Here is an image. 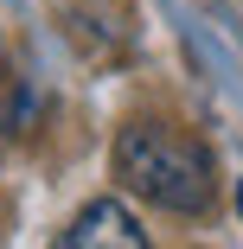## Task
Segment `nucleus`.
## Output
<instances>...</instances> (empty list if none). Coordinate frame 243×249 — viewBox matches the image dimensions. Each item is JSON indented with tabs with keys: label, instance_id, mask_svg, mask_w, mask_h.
I'll use <instances>...</instances> for the list:
<instances>
[{
	"label": "nucleus",
	"instance_id": "7ed1b4c3",
	"mask_svg": "<svg viewBox=\"0 0 243 249\" xmlns=\"http://www.w3.org/2000/svg\"><path fill=\"white\" fill-rule=\"evenodd\" d=\"M237 211H243V179H237Z\"/></svg>",
	"mask_w": 243,
	"mask_h": 249
},
{
	"label": "nucleus",
	"instance_id": "f257e3e1",
	"mask_svg": "<svg viewBox=\"0 0 243 249\" xmlns=\"http://www.w3.org/2000/svg\"><path fill=\"white\" fill-rule=\"evenodd\" d=\"M115 179L141 198H154L160 211H179V217H199L218 192L205 141H192L173 122H128L115 134Z\"/></svg>",
	"mask_w": 243,
	"mask_h": 249
},
{
	"label": "nucleus",
	"instance_id": "f03ea898",
	"mask_svg": "<svg viewBox=\"0 0 243 249\" xmlns=\"http://www.w3.org/2000/svg\"><path fill=\"white\" fill-rule=\"evenodd\" d=\"M58 249H148V230L122 198H90L71 230H58Z\"/></svg>",
	"mask_w": 243,
	"mask_h": 249
}]
</instances>
